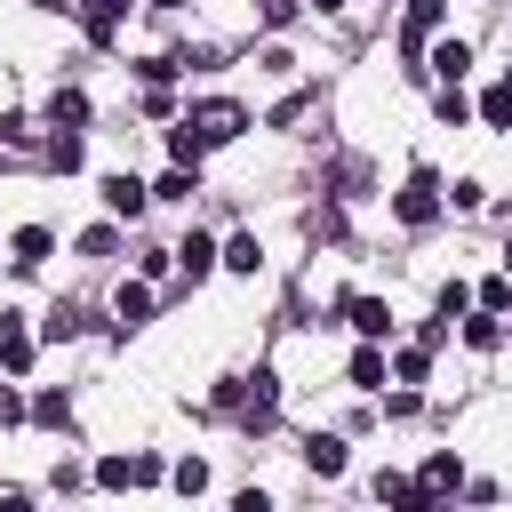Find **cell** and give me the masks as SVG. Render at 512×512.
Listing matches in <instances>:
<instances>
[{"instance_id":"6da1fadb","label":"cell","mask_w":512,"mask_h":512,"mask_svg":"<svg viewBox=\"0 0 512 512\" xmlns=\"http://www.w3.org/2000/svg\"><path fill=\"white\" fill-rule=\"evenodd\" d=\"M392 208H400V224H432V216H440V184H432V168H416L408 192H400Z\"/></svg>"},{"instance_id":"7a4b0ae2","label":"cell","mask_w":512,"mask_h":512,"mask_svg":"<svg viewBox=\"0 0 512 512\" xmlns=\"http://www.w3.org/2000/svg\"><path fill=\"white\" fill-rule=\"evenodd\" d=\"M192 128H200V144H232V136L248 128V112H240V104H200Z\"/></svg>"},{"instance_id":"3957f363","label":"cell","mask_w":512,"mask_h":512,"mask_svg":"<svg viewBox=\"0 0 512 512\" xmlns=\"http://www.w3.org/2000/svg\"><path fill=\"white\" fill-rule=\"evenodd\" d=\"M344 320H352L360 336H376V344L392 336V304H384V296H352V304H344Z\"/></svg>"},{"instance_id":"277c9868","label":"cell","mask_w":512,"mask_h":512,"mask_svg":"<svg viewBox=\"0 0 512 512\" xmlns=\"http://www.w3.org/2000/svg\"><path fill=\"white\" fill-rule=\"evenodd\" d=\"M56 8H80L88 16V40H112V24L128 16V0H56Z\"/></svg>"},{"instance_id":"5b68a950","label":"cell","mask_w":512,"mask_h":512,"mask_svg":"<svg viewBox=\"0 0 512 512\" xmlns=\"http://www.w3.org/2000/svg\"><path fill=\"white\" fill-rule=\"evenodd\" d=\"M144 200H152V192H144L136 176H104V208H112V216H144Z\"/></svg>"},{"instance_id":"8992f818","label":"cell","mask_w":512,"mask_h":512,"mask_svg":"<svg viewBox=\"0 0 512 512\" xmlns=\"http://www.w3.org/2000/svg\"><path fill=\"white\" fill-rule=\"evenodd\" d=\"M304 464H312L320 480H336V472H344V440H336V432H312V440H304Z\"/></svg>"},{"instance_id":"52a82bcc","label":"cell","mask_w":512,"mask_h":512,"mask_svg":"<svg viewBox=\"0 0 512 512\" xmlns=\"http://www.w3.org/2000/svg\"><path fill=\"white\" fill-rule=\"evenodd\" d=\"M424 72H440V80H464V72H472V48H464V40H440Z\"/></svg>"},{"instance_id":"ba28073f","label":"cell","mask_w":512,"mask_h":512,"mask_svg":"<svg viewBox=\"0 0 512 512\" xmlns=\"http://www.w3.org/2000/svg\"><path fill=\"white\" fill-rule=\"evenodd\" d=\"M8 248H16V272H32V264H48V248H56V240H48L40 224H24V232H16Z\"/></svg>"},{"instance_id":"9c48e42d","label":"cell","mask_w":512,"mask_h":512,"mask_svg":"<svg viewBox=\"0 0 512 512\" xmlns=\"http://www.w3.org/2000/svg\"><path fill=\"white\" fill-rule=\"evenodd\" d=\"M112 312H120V328H144V320H152V288H144V280H128Z\"/></svg>"},{"instance_id":"30bf717a","label":"cell","mask_w":512,"mask_h":512,"mask_svg":"<svg viewBox=\"0 0 512 512\" xmlns=\"http://www.w3.org/2000/svg\"><path fill=\"white\" fill-rule=\"evenodd\" d=\"M416 488H424V496H440V488H464V472H456V456H424V472H416Z\"/></svg>"},{"instance_id":"8fae6325","label":"cell","mask_w":512,"mask_h":512,"mask_svg":"<svg viewBox=\"0 0 512 512\" xmlns=\"http://www.w3.org/2000/svg\"><path fill=\"white\" fill-rule=\"evenodd\" d=\"M48 120H56V128H80V120H88V96H80V88H56V96H48Z\"/></svg>"},{"instance_id":"7c38bea8","label":"cell","mask_w":512,"mask_h":512,"mask_svg":"<svg viewBox=\"0 0 512 512\" xmlns=\"http://www.w3.org/2000/svg\"><path fill=\"white\" fill-rule=\"evenodd\" d=\"M192 192H200V168H184V160H176V168L152 184V200H192Z\"/></svg>"},{"instance_id":"4fadbf2b","label":"cell","mask_w":512,"mask_h":512,"mask_svg":"<svg viewBox=\"0 0 512 512\" xmlns=\"http://www.w3.org/2000/svg\"><path fill=\"white\" fill-rule=\"evenodd\" d=\"M464 344H472V352H496V344H504V328H496V312H488V304L464 320Z\"/></svg>"},{"instance_id":"5bb4252c","label":"cell","mask_w":512,"mask_h":512,"mask_svg":"<svg viewBox=\"0 0 512 512\" xmlns=\"http://www.w3.org/2000/svg\"><path fill=\"white\" fill-rule=\"evenodd\" d=\"M176 264H184V272H192V280H208V264H224V256H216V248H208V240H200V232H192V240H184V248H176Z\"/></svg>"},{"instance_id":"9a60e30c","label":"cell","mask_w":512,"mask_h":512,"mask_svg":"<svg viewBox=\"0 0 512 512\" xmlns=\"http://www.w3.org/2000/svg\"><path fill=\"white\" fill-rule=\"evenodd\" d=\"M0 368H8V376L32 368V336H24V328H0Z\"/></svg>"},{"instance_id":"2e32d148","label":"cell","mask_w":512,"mask_h":512,"mask_svg":"<svg viewBox=\"0 0 512 512\" xmlns=\"http://www.w3.org/2000/svg\"><path fill=\"white\" fill-rule=\"evenodd\" d=\"M352 384H368V392L384 384V352H376V336H368V344L352 352Z\"/></svg>"},{"instance_id":"e0dca14e","label":"cell","mask_w":512,"mask_h":512,"mask_svg":"<svg viewBox=\"0 0 512 512\" xmlns=\"http://www.w3.org/2000/svg\"><path fill=\"white\" fill-rule=\"evenodd\" d=\"M32 424L64 432V424H72V400H64V392H40V400H32Z\"/></svg>"},{"instance_id":"ac0fdd59","label":"cell","mask_w":512,"mask_h":512,"mask_svg":"<svg viewBox=\"0 0 512 512\" xmlns=\"http://www.w3.org/2000/svg\"><path fill=\"white\" fill-rule=\"evenodd\" d=\"M376 496H384V504H432V496H424L416 480H400V472H376Z\"/></svg>"},{"instance_id":"d6986e66","label":"cell","mask_w":512,"mask_h":512,"mask_svg":"<svg viewBox=\"0 0 512 512\" xmlns=\"http://www.w3.org/2000/svg\"><path fill=\"white\" fill-rule=\"evenodd\" d=\"M168 152H176V160H184V168H200V152H208V144H200V128H192V120H184V128H168Z\"/></svg>"},{"instance_id":"ffe728a7","label":"cell","mask_w":512,"mask_h":512,"mask_svg":"<svg viewBox=\"0 0 512 512\" xmlns=\"http://www.w3.org/2000/svg\"><path fill=\"white\" fill-rule=\"evenodd\" d=\"M424 368H432V344H408V352L392 360V376H400V384H424Z\"/></svg>"},{"instance_id":"44dd1931","label":"cell","mask_w":512,"mask_h":512,"mask_svg":"<svg viewBox=\"0 0 512 512\" xmlns=\"http://www.w3.org/2000/svg\"><path fill=\"white\" fill-rule=\"evenodd\" d=\"M96 480H104V488H136V456H104Z\"/></svg>"},{"instance_id":"7402d4cb","label":"cell","mask_w":512,"mask_h":512,"mask_svg":"<svg viewBox=\"0 0 512 512\" xmlns=\"http://www.w3.org/2000/svg\"><path fill=\"white\" fill-rule=\"evenodd\" d=\"M480 120H496V128H512V80H504V88H488V96H480Z\"/></svg>"},{"instance_id":"603a6c76","label":"cell","mask_w":512,"mask_h":512,"mask_svg":"<svg viewBox=\"0 0 512 512\" xmlns=\"http://www.w3.org/2000/svg\"><path fill=\"white\" fill-rule=\"evenodd\" d=\"M48 160H56V168H80V136L56 128V136H48Z\"/></svg>"},{"instance_id":"cb8c5ba5","label":"cell","mask_w":512,"mask_h":512,"mask_svg":"<svg viewBox=\"0 0 512 512\" xmlns=\"http://www.w3.org/2000/svg\"><path fill=\"white\" fill-rule=\"evenodd\" d=\"M224 272H256V240H248V232L224 240Z\"/></svg>"},{"instance_id":"d4e9b609","label":"cell","mask_w":512,"mask_h":512,"mask_svg":"<svg viewBox=\"0 0 512 512\" xmlns=\"http://www.w3.org/2000/svg\"><path fill=\"white\" fill-rule=\"evenodd\" d=\"M440 24V0H408V40H424Z\"/></svg>"},{"instance_id":"484cf974","label":"cell","mask_w":512,"mask_h":512,"mask_svg":"<svg viewBox=\"0 0 512 512\" xmlns=\"http://www.w3.org/2000/svg\"><path fill=\"white\" fill-rule=\"evenodd\" d=\"M112 248H120V232H112V224H96V232H80V256H112Z\"/></svg>"},{"instance_id":"4316f807","label":"cell","mask_w":512,"mask_h":512,"mask_svg":"<svg viewBox=\"0 0 512 512\" xmlns=\"http://www.w3.org/2000/svg\"><path fill=\"white\" fill-rule=\"evenodd\" d=\"M176 488H184V496H200V488H208V464H200V456H184V464H176Z\"/></svg>"},{"instance_id":"83f0119b","label":"cell","mask_w":512,"mask_h":512,"mask_svg":"<svg viewBox=\"0 0 512 512\" xmlns=\"http://www.w3.org/2000/svg\"><path fill=\"white\" fill-rule=\"evenodd\" d=\"M440 120H448V128H456V120H472V104H464V96H456L448 80H440Z\"/></svg>"},{"instance_id":"f1b7e54d","label":"cell","mask_w":512,"mask_h":512,"mask_svg":"<svg viewBox=\"0 0 512 512\" xmlns=\"http://www.w3.org/2000/svg\"><path fill=\"white\" fill-rule=\"evenodd\" d=\"M504 296H512V272H496V280H480V304H488V312H504Z\"/></svg>"},{"instance_id":"f546056e","label":"cell","mask_w":512,"mask_h":512,"mask_svg":"<svg viewBox=\"0 0 512 512\" xmlns=\"http://www.w3.org/2000/svg\"><path fill=\"white\" fill-rule=\"evenodd\" d=\"M24 416H32V400H24V392H8V384H0V424H24Z\"/></svg>"},{"instance_id":"4dcf8cb0","label":"cell","mask_w":512,"mask_h":512,"mask_svg":"<svg viewBox=\"0 0 512 512\" xmlns=\"http://www.w3.org/2000/svg\"><path fill=\"white\" fill-rule=\"evenodd\" d=\"M264 24H296V0H264Z\"/></svg>"},{"instance_id":"1f68e13d","label":"cell","mask_w":512,"mask_h":512,"mask_svg":"<svg viewBox=\"0 0 512 512\" xmlns=\"http://www.w3.org/2000/svg\"><path fill=\"white\" fill-rule=\"evenodd\" d=\"M320 8H344V0H320Z\"/></svg>"},{"instance_id":"d6a6232c","label":"cell","mask_w":512,"mask_h":512,"mask_svg":"<svg viewBox=\"0 0 512 512\" xmlns=\"http://www.w3.org/2000/svg\"><path fill=\"white\" fill-rule=\"evenodd\" d=\"M504 272H512V248H504Z\"/></svg>"},{"instance_id":"836d02e7","label":"cell","mask_w":512,"mask_h":512,"mask_svg":"<svg viewBox=\"0 0 512 512\" xmlns=\"http://www.w3.org/2000/svg\"><path fill=\"white\" fill-rule=\"evenodd\" d=\"M48 8H56V0H48Z\"/></svg>"}]
</instances>
